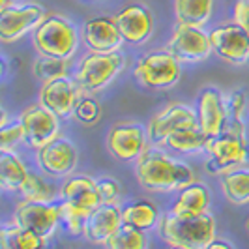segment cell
Instances as JSON below:
<instances>
[{"instance_id": "6da1fadb", "label": "cell", "mask_w": 249, "mask_h": 249, "mask_svg": "<svg viewBox=\"0 0 249 249\" xmlns=\"http://www.w3.org/2000/svg\"><path fill=\"white\" fill-rule=\"evenodd\" d=\"M139 184L150 191H176L195 182L193 169L184 161H176L161 150L148 148L135 161Z\"/></svg>"}, {"instance_id": "7a4b0ae2", "label": "cell", "mask_w": 249, "mask_h": 249, "mask_svg": "<svg viewBox=\"0 0 249 249\" xmlns=\"http://www.w3.org/2000/svg\"><path fill=\"white\" fill-rule=\"evenodd\" d=\"M158 232L163 242L187 249H204L215 240V219L210 213L175 215L167 213L160 219Z\"/></svg>"}, {"instance_id": "3957f363", "label": "cell", "mask_w": 249, "mask_h": 249, "mask_svg": "<svg viewBox=\"0 0 249 249\" xmlns=\"http://www.w3.org/2000/svg\"><path fill=\"white\" fill-rule=\"evenodd\" d=\"M204 150L210 156L208 169L213 173H229L232 167L244 165L248 161L249 146L242 120H232L225 125L221 133L208 139Z\"/></svg>"}, {"instance_id": "277c9868", "label": "cell", "mask_w": 249, "mask_h": 249, "mask_svg": "<svg viewBox=\"0 0 249 249\" xmlns=\"http://www.w3.org/2000/svg\"><path fill=\"white\" fill-rule=\"evenodd\" d=\"M34 47L41 56L70 60L77 51L79 37L75 26L62 15H47L32 34Z\"/></svg>"}, {"instance_id": "5b68a950", "label": "cell", "mask_w": 249, "mask_h": 249, "mask_svg": "<svg viewBox=\"0 0 249 249\" xmlns=\"http://www.w3.org/2000/svg\"><path fill=\"white\" fill-rule=\"evenodd\" d=\"M124 64L120 53H90L79 62L75 81L85 94L100 92L124 70Z\"/></svg>"}, {"instance_id": "8992f818", "label": "cell", "mask_w": 249, "mask_h": 249, "mask_svg": "<svg viewBox=\"0 0 249 249\" xmlns=\"http://www.w3.org/2000/svg\"><path fill=\"white\" fill-rule=\"evenodd\" d=\"M180 62L171 54V51H152L139 58L135 66V79L139 85L146 88H163L175 87L180 81Z\"/></svg>"}, {"instance_id": "52a82bcc", "label": "cell", "mask_w": 249, "mask_h": 249, "mask_svg": "<svg viewBox=\"0 0 249 249\" xmlns=\"http://www.w3.org/2000/svg\"><path fill=\"white\" fill-rule=\"evenodd\" d=\"M148 129L135 122L112 125L107 133V148L120 161H137L148 150Z\"/></svg>"}, {"instance_id": "ba28073f", "label": "cell", "mask_w": 249, "mask_h": 249, "mask_svg": "<svg viewBox=\"0 0 249 249\" xmlns=\"http://www.w3.org/2000/svg\"><path fill=\"white\" fill-rule=\"evenodd\" d=\"M45 17H47L45 10L34 2L2 8L0 10V39L6 43L17 41L30 30H36Z\"/></svg>"}, {"instance_id": "9c48e42d", "label": "cell", "mask_w": 249, "mask_h": 249, "mask_svg": "<svg viewBox=\"0 0 249 249\" xmlns=\"http://www.w3.org/2000/svg\"><path fill=\"white\" fill-rule=\"evenodd\" d=\"M167 51H171V54L175 56L178 62H200L204 58L210 56L212 43L210 36L197 26H186L178 25L173 32V36L169 39Z\"/></svg>"}, {"instance_id": "30bf717a", "label": "cell", "mask_w": 249, "mask_h": 249, "mask_svg": "<svg viewBox=\"0 0 249 249\" xmlns=\"http://www.w3.org/2000/svg\"><path fill=\"white\" fill-rule=\"evenodd\" d=\"M58 116L43 105H30L21 112L19 122L25 127V142L30 148H41L58 135Z\"/></svg>"}, {"instance_id": "8fae6325", "label": "cell", "mask_w": 249, "mask_h": 249, "mask_svg": "<svg viewBox=\"0 0 249 249\" xmlns=\"http://www.w3.org/2000/svg\"><path fill=\"white\" fill-rule=\"evenodd\" d=\"M36 163L41 169V173L53 178H64V176L71 175L77 167V148L71 141L56 137L45 146L37 148Z\"/></svg>"}, {"instance_id": "7c38bea8", "label": "cell", "mask_w": 249, "mask_h": 249, "mask_svg": "<svg viewBox=\"0 0 249 249\" xmlns=\"http://www.w3.org/2000/svg\"><path fill=\"white\" fill-rule=\"evenodd\" d=\"M13 221L32 231L34 234L43 240L51 238L58 225H60V213H58V202L53 204H39V202H28L23 200L13 213Z\"/></svg>"}, {"instance_id": "4fadbf2b", "label": "cell", "mask_w": 249, "mask_h": 249, "mask_svg": "<svg viewBox=\"0 0 249 249\" xmlns=\"http://www.w3.org/2000/svg\"><path fill=\"white\" fill-rule=\"evenodd\" d=\"M81 92L83 90L73 79L70 77L54 79L49 83H43L39 90V105L47 107L58 118H70L75 114V107L83 98Z\"/></svg>"}, {"instance_id": "5bb4252c", "label": "cell", "mask_w": 249, "mask_h": 249, "mask_svg": "<svg viewBox=\"0 0 249 249\" xmlns=\"http://www.w3.org/2000/svg\"><path fill=\"white\" fill-rule=\"evenodd\" d=\"M210 36L212 51L231 64H244L249 60V34L240 25L215 26Z\"/></svg>"}, {"instance_id": "9a60e30c", "label": "cell", "mask_w": 249, "mask_h": 249, "mask_svg": "<svg viewBox=\"0 0 249 249\" xmlns=\"http://www.w3.org/2000/svg\"><path fill=\"white\" fill-rule=\"evenodd\" d=\"M195 124H199L197 122V112L187 105H178L176 103V105H169L167 109L158 112L150 120L146 129H148V137L152 144H165L167 139L173 133Z\"/></svg>"}, {"instance_id": "2e32d148", "label": "cell", "mask_w": 249, "mask_h": 249, "mask_svg": "<svg viewBox=\"0 0 249 249\" xmlns=\"http://www.w3.org/2000/svg\"><path fill=\"white\" fill-rule=\"evenodd\" d=\"M197 122L206 137H215L229 124V109L217 88H204L197 103Z\"/></svg>"}, {"instance_id": "e0dca14e", "label": "cell", "mask_w": 249, "mask_h": 249, "mask_svg": "<svg viewBox=\"0 0 249 249\" xmlns=\"http://www.w3.org/2000/svg\"><path fill=\"white\" fill-rule=\"evenodd\" d=\"M114 21L118 25V30L127 43H144L154 30V19L146 6L142 4H127L120 12L114 15Z\"/></svg>"}, {"instance_id": "ac0fdd59", "label": "cell", "mask_w": 249, "mask_h": 249, "mask_svg": "<svg viewBox=\"0 0 249 249\" xmlns=\"http://www.w3.org/2000/svg\"><path fill=\"white\" fill-rule=\"evenodd\" d=\"M83 41L90 53H118L124 37L114 17H94L83 26Z\"/></svg>"}, {"instance_id": "d6986e66", "label": "cell", "mask_w": 249, "mask_h": 249, "mask_svg": "<svg viewBox=\"0 0 249 249\" xmlns=\"http://www.w3.org/2000/svg\"><path fill=\"white\" fill-rule=\"evenodd\" d=\"M124 225L122 210L116 204H101L90 213L85 227V238L92 244H107L109 238Z\"/></svg>"}, {"instance_id": "ffe728a7", "label": "cell", "mask_w": 249, "mask_h": 249, "mask_svg": "<svg viewBox=\"0 0 249 249\" xmlns=\"http://www.w3.org/2000/svg\"><path fill=\"white\" fill-rule=\"evenodd\" d=\"M60 197L62 200H68L81 208H87L90 212H94L96 208H100L103 204L100 191H98V180H92L88 176L70 178L60 189Z\"/></svg>"}, {"instance_id": "44dd1931", "label": "cell", "mask_w": 249, "mask_h": 249, "mask_svg": "<svg viewBox=\"0 0 249 249\" xmlns=\"http://www.w3.org/2000/svg\"><path fill=\"white\" fill-rule=\"evenodd\" d=\"M210 193L204 184L193 182L187 187L180 189V195L173 204L171 213L175 215H202L208 210Z\"/></svg>"}, {"instance_id": "7402d4cb", "label": "cell", "mask_w": 249, "mask_h": 249, "mask_svg": "<svg viewBox=\"0 0 249 249\" xmlns=\"http://www.w3.org/2000/svg\"><path fill=\"white\" fill-rule=\"evenodd\" d=\"M213 0H175V17L178 25L202 28L210 21Z\"/></svg>"}, {"instance_id": "603a6c76", "label": "cell", "mask_w": 249, "mask_h": 249, "mask_svg": "<svg viewBox=\"0 0 249 249\" xmlns=\"http://www.w3.org/2000/svg\"><path fill=\"white\" fill-rule=\"evenodd\" d=\"M30 175L15 152H0V187L4 191H21Z\"/></svg>"}, {"instance_id": "cb8c5ba5", "label": "cell", "mask_w": 249, "mask_h": 249, "mask_svg": "<svg viewBox=\"0 0 249 249\" xmlns=\"http://www.w3.org/2000/svg\"><path fill=\"white\" fill-rule=\"evenodd\" d=\"M45 240L19 223H8L0 231V249H43Z\"/></svg>"}, {"instance_id": "d4e9b609", "label": "cell", "mask_w": 249, "mask_h": 249, "mask_svg": "<svg viewBox=\"0 0 249 249\" xmlns=\"http://www.w3.org/2000/svg\"><path fill=\"white\" fill-rule=\"evenodd\" d=\"M122 219L125 225H131L139 231H150L156 223H160V212L150 200H133L122 208Z\"/></svg>"}, {"instance_id": "484cf974", "label": "cell", "mask_w": 249, "mask_h": 249, "mask_svg": "<svg viewBox=\"0 0 249 249\" xmlns=\"http://www.w3.org/2000/svg\"><path fill=\"white\" fill-rule=\"evenodd\" d=\"M221 189L229 202L236 206L249 204V171L238 169L225 173L221 178Z\"/></svg>"}, {"instance_id": "4316f807", "label": "cell", "mask_w": 249, "mask_h": 249, "mask_svg": "<svg viewBox=\"0 0 249 249\" xmlns=\"http://www.w3.org/2000/svg\"><path fill=\"white\" fill-rule=\"evenodd\" d=\"M206 142H208V137L202 133L199 124H195L173 133L165 144L180 154H193V152H200L206 148Z\"/></svg>"}, {"instance_id": "83f0119b", "label": "cell", "mask_w": 249, "mask_h": 249, "mask_svg": "<svg viewBox=\"0 0 249 249\" xmlns=\"http://www.w3.org/2000/svg\"><path fill=\"white\" fill-rule=\"evenodd\" d=\"M58 213H60V225L70 236H81L85 234V227L90 217V210L81 208L77 204H71L68 200L58 202Z\"/></svg>"}, {"instance_id": "f1b7e54d", "label": "cell", "mask_w": 249, "mask_h": 249, "mask_svg": "<svg viewBox=\"0 0 249 249\" xmlns=\"http://www.w3.org/2000/svg\"><path fill=\"white\" fill-rule=\"evenodd\" d=\"M23 199L28 200V202H39V204H53L54 202V187L51 186L47 180H43L39 175H34L30 173L26 182L23 184L21 191Z\"/></svg>"}, {"instance_id": "f546056e", "label": "cell", "mask_w": 249, "mask_h": 249, "mask_svg": "<svg viewBox=\"0 0 249 249\" xmlns=\"http://www.w3.org/2000/svg\"><path fill=\"white\" fill-rule=\"evenodd\" d=\"M107 249H146L148 238L144 231H139L131 225H122L105 244Z\"/></svg>"}, {"instance_id": "4dcf8cb0", "label": "cell", "mask_w": 249, "mask_h": 249, "mask_svg": "<svg viewBox=\"0 0 249 249\" xmlns=\"http://www.w3.org/2000/svg\"><path fill=\"white\" fill-rule=\"evenodd\" d=\"M34 75L41 83L68 77V60L54 56H39L34 62Z\"/></svg>"}, {"instance_id": "1f68e13d", "label": "cell", "mask_w": 249, "mask_h": 249, "mask_svg": "<svg viewBox=\"0 0 249 249\" xmlns=\"http://www.w3.org/2000/svg\"><path fill=\"white\" fill-rule=\"evenodd\" d=\"M73 116L79 122H83V124H87V125L96 124L101 116L100 103L96 100H92L90 96H83V98L79 100V103H77V107H75Z\"/></svg>"}, {"instance_id": "d6a6232c", "label": "cell", "mask_w": 249, "mask_h": 249, "mask_svg": "<svg viewBox=\"0 0 249 249\" xmlns=\"http://www.w3.org/2000/svg\"><path fill=\"white\" fill-rule=\"evenodd\" d=\"M21 141H25V127L21 122H12L0 127V152H13Z\"/></svg>"}, {"instance_id": "836d02e7", "label": "cell", "mask_w": 249, "mask_h": 249, "mask_svg": "<svg viewBox=\"0 0 249 249\" xmlns=\"http://www.w3.org/2000/svg\"><path fill=\"white\" fill-rule=\"evenodd\" d=\"M98 191L103 204H118L120 200V184L112 178H101L98 180Z\"/></svg>"}, {"instance_id": "e575fe53", "label": "cell", "mask_w": 249, "mask_h": 249, "mask_svg": "<svg viewBox=\"0 0 249 249\" xmlns=\"http://www.w3.org/2000/svg\"><path fill=\"white\" fill-rule=\"evenodd\" d=\"M227 109H229V114L232 116V120H242L244 111H246V94L242 90L232 92L227 98Z\"/></svg>"}, {"instance_id": "d590c367", "label": "cell", "mask_w": 249, "mask_h": 249, "mask_svg": "<svg viewBox=\"0 0 249 249\" xmlns=\"http://www.w3.org/2000/svg\"><path fill=\"white\" fill-rule=\"evenodd\" d=\"M234 23L249 34V0H236L234 4Z\"/></svg>"}, {"instance_id": "8d00e7d4", "label": "cell", "mask_w": 249, "mask_h": 249, "mask_svg": "<svg viewBox=\"0 0 249 249\" xmlns=\"http://www.w3.org/2000/svg\"><path fill=\"white\" fill-rule=\"evenodd\" d=\"M204 249H234V248H232V244H229L225 240H213Z\"/></svg>"}, {"instance_id": "74e56055", "label": "cell", "mask_w": 249, "mask_h": 249, "mask_svg": "<svg viewBox=\"0 0 249 249\" xmlns=\"http://www.w3.org/2000/svg\"><path fill=\"white\" fill-rule=\"evenodd\" d=\"M8 6H12V0H0V10L2 8H8Z\"/></svg>"}, {"instance_id": "f35d334b", "label": "cell", "mask_w": 249, "mask_h": 249, "mask_svg": "<svg viewBox=\"0 0 249 249\" xmlns=\"http://www.w3.org/2000/svg\"><path fill=\"white\" fill-rule=\"evenodd\" d=\"M171 249H187V248H184V246H171Z\"/></svg>"}, {"instance_id": "ab89813d", "label": "cell", "mask_w": 249, "mask_h": 249, "mask_svg": "<svg viewBox=\"0 0 249 249\" xmlns=\"http://www.w3.org/2000/svg\"><path fill=\"white\" fill-rule=\"evenodd\" d=\"M248 232H249V219H248Z\"/></svg>"}, {"instance_id": "60d3db41", "label": "cell", "mask_w": 249, "mask_h": 249, "mask_svg": "<svg viewBox=\"0 0 249 249\" xmlns=\"http://www.w3.org/2000/svg\"><path fill=\"white\" fill-rule=\"evenodd\" d=\"M43 249H49V248H47V246H45V248H43Z\"/></svg>"}]
</instances>
